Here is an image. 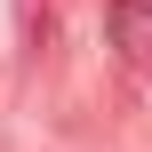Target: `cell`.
Returning <instances> with one entry per match:
<instances>
[{
	"mask_svg": "<svg viewBox=\"0 0 152 152\" xmlns=\"http://www.w3.org/2000/svg\"><path fill=\"white\" fill-rule=\"evenodd\" d=\"M104 32L128 64H152V0H112L104 8Z\"/></svg>",
	"mask_w": 152,
	"mask_h": 152,
	"instance_id": "1",
	"label": "cell"
}]
</instances>
